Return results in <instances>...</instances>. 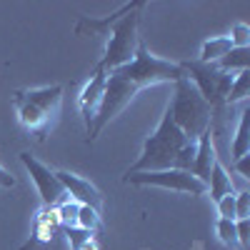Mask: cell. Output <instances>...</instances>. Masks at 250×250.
Segmentation results:
<instances>
[{"label": "cell", "instance_id": "1", "mask_svg": "<svg viewBox=\"0 0 250 250\" xmlns=\"http://www.w3.org/2000/svg\"><path fill=\"white\" fill-rule=\"evenodd\" d=\"M195 150H198V143L188 140L173 123L170 113L165 110L153 135H148V140H145L140 158L125 175L150 173V170H188L190 173Z\"/></svg>", "mask_w": 250, "mask_h": 250}, {"label": "cell", "instance_id": "24", "mask_svg": "<svg viewBox=\"0 0 250 250\" xmlns=\"http://www.w3.org/2000/svg\"><path fill=\"white\" fill-rule=\"evenodd\" d=\"M233 170L240 175V178H250V153L248 155H243V158H238V160H233Z\"/></svg>", "mask_w": 250, "mask_h": 250}, {"label": "cell", "instance_id": "13", "mask_svg": "<svg viewBox=\"0 0 250 250\" xmlns=\"http://www.w3.org/2000/svg\"><path fill=\"white\" fill-rule=\"evenodd\" d=\"M230 150H233V160H238V158H243V155L250 153V110H248V108L240 113L238 130H235V138H233Z\"/></svg>", "mask_w": 250, "mask_h": 250}, {"label": "cell", "instance_id": "20", "mask_svg": "<svg viewBox=\"0 0 250 250\" xmlns=\"http://www.w3.org/2000/svg\"><path fill=\"white\" fill-rule=\"evenodd\" d=\"M228 38H230L233 48H250V25H245V23H235Z\"/></svg>", "mask_w": 250, "mask_h": 250}, {"label": "cell", "instance_id": "15", "mask_svg": "<svg viewBox=\"0 0 250 250\" xmlns=\"http://www.w3.org/2000/svg\"><path fill=\"white\" fill-rule=\"evenodd\" d=\"M248 62H250V48H230V53L223 55L215 65L225 73H240L248 70Z\"/></svg>", "mask_w": 250, "mask_h": 250}, {"label": "cell", "instance_id": "10", "mask_svg": "<svg viewBox=\"0 0 250 250\" xmlns=\"http://www.w3.org/2000/svg\"><path fill=\"white\" fill-rule=\"evenodd\" d=\"M215 145H213V133L208 130L198 138V150H195V160H193V168L190 173L203 180L208 185V178H210V170H213V163H215Z\"/></svg>", "mask_w": 250, "mask_h": 250}, {"label": "cell", "instance_id": "21", "mask_svg": "<svg viewBox=\"0 0 250 250\" xmlns=\"http://www.w3.org/2000/svg\"><path fill=\"white\" fill-rule=\"evenodd\" d=\"M215 208H218V215H220V218H225V220H235V193L223 195V198L215 203Z\"/></svg>", "mask_w": 250, "mask_h": 250}, {"label": "cell", "instance_id": "25", "mask_svg": "<svg viewBox=\"0 0 250 250\" xmlns=\"http://www.w3.org/2000/svg\"><path fill=\"white\" fill-rule=\"evenodd\" d=\"M0 188H15V178L0 165Z\"/></svg>", "mask_w": 250, "mask_h": 250}, {"label": "cell", "instance_id": "12", "mask_svg": "<svg viewBox=\"0 0 250 250\" xmlns=\"http://www.w3.org/2000/svg\"><path fill=\"white\" fill-rule=\"evenodd\" d=\"M208 193H210L213 203H218V200H220L223 195H228V193H235V185H233L230 175H228V170L223 168L220 160L213 163L210 178H208Z\"/></svg>", "mask_w": 250, "mask_h": 250}, {"label": "cell", "instance_id": "14", "mask_svg": "<svg viewBox=\"0 0 250 250\" xmlns=\"http://www.w3.org/2000/svg\"><path fill=\"white\" fill-rule=\"evenodd\" d=\"M233 48L230 43V38L228 35H218V38H210V40H205L203 48H200V62H218L223 55H228Z\"/></svg>", "mask_w": 250, "mask_h": 250}, {"label": "cell", "instance_id": "7", "mask_svg": "<svg viewBox=\"0 0 250 250\" xmlns=\"http://www.w3.org/2000/svg\"><path fill=\"white\" fill-rule=\"evenodd\" d=\"M20 163L25 165V170H28L30 180L35 183V190H38L40 200H43V205L58 208L60 203L70 200L68 193H65V188L60 185L55 170H50L45 163H40V160H38L35 155H30V153H20Z\"/></svg>", "mask_w": 250, "mask_h": 250}, {"label": "cell", "instance_id": "17", "mask_svg": "<svg viewBox=\"0 0 250 250\" xmlns=\"http://www.w3.org/2000/svg\"><path fill=\"white\" fill-rule=\"evenodd\" d=\"M75 228L83 230V233H95L100 228V210H95V208H90V205H80Z\"/></svg>", "mask_w": 250, "mask_h": 250}, {"label": "cell", "instance_id": "16", "mask_svg": "<svg viewBox=\"0 0 250 250\" xmlns=\"http://www.w3.org/2000/svg\"><path fill=\"white\" fill-rule=\"evenodd\" d=\"M248 95H250V70H240L233 75V85L228 90L225 105H235V103L245 100Z\"/></svg>", "mask_w": 250, "mask_h": 250}, {"label": "cell", "instance_id": "6", "mask_svg": "<svg viewBox=\"0 0 250 250\" xmlns=\"http://www.w3.org/2000/svg\"><path fill=\"white\" fill-rule=\"evenodd\" d=\"M125 183L133 185H155L163 190H175V193H185V195H205L208 185L203 180H198L193 173L188 170H150V173H133L125 175Z\"/></svg>", "mask_w": 250, "mask_h": 250}, {"label": "cell", "instance_id": "8", "mask_svg": "<svg viewBox=\"0 0 250 250\" xmlns=\"http://www.w3.org/2000/svg\"><path fill=\"white\" fill-rule=\"evenodd\" d=\"M55 175H58L60 185L65 188V193H68V198L73 203L90 205V208H95V210H100V208H103V195H100V190L90 180L80 178L75 173H68V170H55Z\"/></svg>", "mask_w": 250, "mask_h": 250}, {"label": "cell", "instance_id": "19", "mask_svg": "<svg viewBox=\"0 0 250 250\" xmlns=\"http://www.w3.org/2000/svg\"><path fill=\"white\" fill-rule=\"evenodd\" d=\"M78 203L73 200H65L58 205V215H60V225L65 228V230H70V228H75V220H78Z\"/></svg>", "mask_w": 250, "mask_h": 250}, {"label": "cell", "instance_id": "22", "mask_svg": "<svg viewBox=\"0 0 250 250\" xmlns=\"http://www.w3.org/2000/svg\"><path fill=\"white\" fill-rule=\"evenodd\" d=\"M238 218H250V193L248 190L235 193V220Z\"/></svg>", "mask_w": 250, "mask_h": 250}, {"label": "cell", "instance_id": "3", "mask_svg": "<svg viewBox=\"0 0 250 250\" xmlns=\"http://www.w3.org/2000/svg\"><path fill=\"white\" fill-rule=\"evenodd\" d=\"M18 120L25 130L38 133L40 140L45 138L48 128L55 123L62 105V85H45L33 90H18L13 98Z\"/></svg>", "mask_w": 250, "mask_h": 250}, {"label": "cell", "instance_id": "9", "mask_svg": "<svg viewBox=\"0 0 250 250\" xmlns=\"http://www.w3.org/2000/svg\"><path fill=\"white\" fill-rule=\"evenodd\" d=\"M105 80H108V73L100 65H95L90 80L85 83V88H83V93H80V113H83V120H85V130L93 125V118L100 108L103 93H105Z\"/></svg>", "mask_w": 250, "mask_h": 250}, {"label": "cell", "instance_id": "26", "mask_svg": "<svg viewBox=\"0 0 250 250\" xmlns=\"http://www.w3.org/2000/svg\"><path fill=\"white\" fill-rule=\"evenodd\" d=\"M75 250H100V243H98V238H93V235H88L85 240H83Z\"/></svg>", "mask_w": 250, "mask_h": 250}, {"label": "cell", "instance_id": "2", "mask_svg": "<svg viewBox=\"0 0 250 250\" xmlns=\"http://www.w3.org/2000/svg\"><path fill=\"white\" fill-rule=\"evenodd\" d=\"M175 85V93H173V100L168 103V110L173 123L180 128V133L198 143V138L203 133L210 130V120H213V108L205 103V98L198 93V88L193 85L188 78H180Z\"/></svg>", "mask_w": 250, "mask_h": 250}, {"label": "cell", "instance_id": "11", "mask_svg": "<svg viewBox=\"0 0 250 250\" xmlns=\"http://www.w3.org/2000/svg\"><path fill=\"white\" fill-rule=\"evenodd\" d=\"M133 8V3H125V5H120L115 13H110L108 18H88V15H83L80 20H78V25H75V33L78 35H83V33H95V35H108L110 33V28L118 23V20L125 15Z\"/></svg>", "mask_w": 250, "mask_h": 250}, {"label": "cell", "instance_id": "4", "mask_svg": "<svg viewBox=\"0 0 250 250\" xmlns=\"http://www.w3.org/2000/svg\"><path fill=\"white\" fill-rule=\"evenodd\" d=\"M145 3H140V0H133V8L110 28L108 43H105V53H103V60L98 62L105 73L128 65V62L135 58V50L140 45L138 25H140V8Z\"/></svg>", "mask_w": 250, "mask_h": 250}, {"label": "cell", "instance_id": "23", "mask_svg": "<svg viewBox=\"0 0 250 250\" xmlns=\"http://www.w3.org/2000/svg\"><path fill=\"white\" fill-rule=\"evenodd\" d=\"M250 218H238L235 220V235H238V245L248 248L250 245Z\"/></svg>", "mask_w": 250, "mask_h": 250}, {"label": "cell", "instance_id": "18", "mask_svg": "<svg viewBox=\"0 0 250 250\" xmlns=\"http://www.w3.org/2000/svg\"><path fill=\"white\" fill-rule=\"evenodd\" d=\"M215 233H218V240L228 248H235L238 245V235H235V220H225V218H218L215 223Z\"/></svg>", "mask_w": 250, "mask_h": 250}, {"label": "cell", "instance_id": "5", "mask_svg": "<svg viewBox=\"0 0 250 250\" xmlns=\"http://www.w3.org/2000/svg\"><path fill=\"white\" fill-rule=\"evenodd\" d=\"M185 78L198 88V93L205 98V103L213 108V113H220L225 108L228 90L233 85V73L220 70L215 62H200V60H188L180 62Z\"/></svg>", "mask_w": 250, "mask_h": 250}]
</instances>
